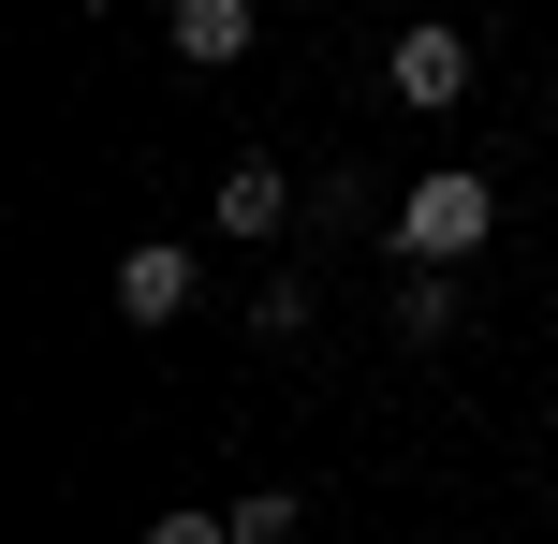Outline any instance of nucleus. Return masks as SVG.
Listing matches in <instances>:
<instances>
[{
  "instance_id": "7",
  "label": "nucleus",
  "mask_w": 558,
  "mask_h": 544,
  "mask_svg": "<svg viewBox=\"0 0 558 544\" xmlns=\"http://www.w3.org/2000/svg\"><path fill=\"white\" fill-rule=\"evenodd\" d=\"M74 15H118V0H74Z\"/></svg>"
},
{
  "instance_id": "6",
  "label": "nucleus",
  "mask_w": 558,
  "mask_h": 544,
  "mask_svg": "<svg viewBox=\"0 0 558 544\" xmlns=\"http://www.w3.org/2000/svg\"><path fill=\"white\" fill-rule=\"evenodd\" d=\"M456 310H471L456 265H412V280H397V339H456Z\"/></svg>"
},
{
  "instance_id": "4",
  "label": "nucleus",
  "mask_w": 558,
  "mask_h": 544,
  "mask_svg": "<svg viewBox=\"0 0 558 544\" xmlns=\"http://www.w3.org/2000/svg\"><path fill=\"white\" fill-rule=\"evenodd\" d=\"M162 45L192 59V74H235V59L265 45V15H251V0H177V15H162Z\"/></svg>"
},
{
  "instance_id": "1",
  "label": "nucleus",
  "mask_w": 558,
  "mask_h": 544,
  "mask_svg": "<svg viewBox=\"0 0 558 544\" xmlns=\"http://www.w3.org/2000/svg\"><path fill=\"white\" fill-rule=\"evenodd\" d=\"M383 235H397V265H471L485 235H500V177H485V162H426Z\"/></svg>"
},
{
  "instance_id": "3",
  "label": "nucleus",
  "mask_w": 558,
  "mask_h": 544,
  "mask_svg": "<svg viewBox=\"0 0 558 544\" xmlns=\"http://www.w3.org/2000/svg\"><path fill=\"white\" fill-rule=\"evenodd\" d=\"M192 294H206L192 235H133V251H118V310H133V324H177Z\"/></svg>"
},
{
  "instance_id": "5",
  "label": "nucleus",
  "mask_w": 558,
  "mask_h": 544,
  "mask_svg": "<svg viewBox=\"0 0 558 544\" xmlns=\"http://www.w3.org/2000/svg\"><path fill=\"white\" fill-rule=\"evenodd\" d=\"M294 162H221V192H206V221H221V235H279V221H294Z\"/></svg>"
},
{
  "instance_id": "2",
  "label": "nucleus",
  "mask_w": 558,
  "mask_h": 544,
  "mask_svg": "<svg viewBox=\"0 0 558 544\" xmlns=\"http://www.w3.org/2000/svg\"><path fill=\"white\" fill-rule=\"evenodd\" d=\"M383 88H397L412 118L471 104V29H441V15H426V29H397V45H383Z\"/></svg>"
}]
</instances>
